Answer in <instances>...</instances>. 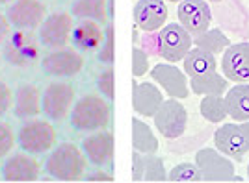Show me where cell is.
Here are the masks:
<instances>
[{"label": "cell", "instance_id": "obj_31", "mask_svg": "<svg viewBox=\"0 0 249 183\" xmlns=\"http://www.w3.org/2000/svg\"><path fill=\"white\" fill-rule=\"evenodd\" d=\"M114 48H115V30L114 24H110L106 30H104V39L99 46V61L106 65V67H112L114 65Z\"/></svg>", "mask_w": 249, "mask_h": 183}, {"label": "cell", "instance_id": "obj_15", "mask_svg": "<svg viewBox=\"0 0 249 183\" xmlns=\"http://www.w3.org/2000/svg\"><path fill=\"white\" fill-rule=\"evenodd\" d=\"M134 22L140 30L156 31L166 26L169 10L166 0H138L134 4Z\"/></svg>", "mask_w": 249, "mask_h": 183}, {"label": "cell", "instance_id": "obj_34", "mask_svg": "<svg viewBox=\"0 0 249 183\" xmlns=\"http://www.w3.org/2000/svg\"><path fill=\"white\" fill-rule=\"evenodd\" d=\"M149 72V54L140 46L132 48V76H145Z\"/></svg>", "mask_w": 249, "mask_h": 183}, {"label": "cell", "instance_id": "obj_14", "mask_svg": "<svg viewBox=\"0 0 249 183\" xmlns=\"http://www.w3.org/2000/svg\"><path fill=\"white\" fill-rule=\"evenodd\" d=\"M221 71L229 81L248 83L249 81V41L234 43L223 50Z\"/></svg>", "mask_w": 249, "mask_h": 183}, {"label": "cell", "instance_id": "obj_33", "mask_svg": "<svg viewBox=\"0 0 249 183\" xmlns=\"http://www.w3.org/2000/svg\"><path fill=\"white\" fill-rule=\"evenodd\" d=\"M97 87H99V91L103 94L106 100H114L115 96V91H114V69L112 67H106L101 74H99V78H97Z\"/></svg>", "mask_w": 249, "mask_h": 183}, {"label": "cell", "instance_id": "obj_38", "mask_svg": "<svg viewBox=\"0 0 249 183\" xmlns=\"http://www.w3.org/2000/svg\"><path fill=\"white\" fill-rule=\"evenodd\" d=\"M84 182H114V176L110 172H91L88 174L86 178H82Z\"/></svg>", "mask_w": 249, "mask_h": 183}, {"label": "cell", "instance_id": "obj_25", "mask_svg": "<svg viewBox=\"0 0 249 183\" xmlns=\"http://www.w3.org/2000/svg\"><path fill=\"white\" fill-rule=\"evenodd\" d=\"M71 15L78 20H95L103 24L108 20V0H74Z\"/></svg>", "mask_w": 249, "mask_h": 183}, {"label": "cell", "instance_id": "obj_36", "mask_svg": "<svg viewBox=\"0 0 249 183\" xmlns=\"http://www.w3.org/2000/svg\"><path fill=\"white\" fill-rule=\"evenodd\" d=\"M145 172V155L140 152H132V182H143Z\"/></svg>", "mask_w": 249, "mask_h": 183}, {"label": "cell", "instance_id": "obj_41", "mask_svg": "<svg viewBox=\"0 0 249 183\" xmlns=\"http://www.w3.org/2000/svg\"><path fill=\"white\" fill-rule=\"evenodd\" d=\"M10 2H15V0H0V4H10Z\"/></svg>", "mask_w": 249, "mask_h": 183}, {"label": "cell", "instance_id": "obj_18", "mask_svg": "<svg viewBox=\"0 0 249 183\" xmlns=\"http://www.w3.org/2000/svg\"><path fill=\"white\" fill-rule=\"evenodd\" d=\"M164 102V94L151 81L138 83L132 81V109L140 117H155L158 107Z\"/></svg>", "mask_w": 249, "mask_h": 183}, {"label": "cell", "instance_id": "obj_45", "mask_svg": "<svg viewBox=\"0 0 249 183\" xmlns=\"http://www.w3.org/2000/svg\"><path fill=\"white\" fill-rule=\"evenodd\" d=\"M248 178H249V165H248Z\"/></svg>", "mask_w": 249, "mask_h": 183}, {"label": "cell", "instance_id": "obj_44", "mask_svg": "<svg viewBox=\"0 0 249 183\" xmlns=\"http://www.w3.org/2000/svg\"><path fill=\"white\" fill-rule=\"evenodd\" d=\"M169 2H180V0H169Z\"/></svg>", "mask_w": 249, "mask_h": 183}, {"label": "cell", "instance_id": "obj_8", "mask_svg": "<svg viewBox=\"0 0 249 183\" xmlns=\"http://www.w3.org/2000/svg\"><path fill=\"white\" fill-rule=\"evenodd\" d=\"M73 15L65 10L49 13L39 26V43L47 48H63L73 33Z\"/></svg>", "mask_w": 249, "mask_h": 183}, {"label": "cell", "instance_id": "obj_1", "mask_svg": "<svg viewBox=\"0 0 249 183\" xmlns=\"http://www.w3.org/2000/svg\"><path fill=\"white\" fill-rule=\"evenodd\" d=\"M88 167V157L82 148L74 142H62L52 148L45 161V172L58 182H76L84 178Z\"/></svg>", "mask_w": 249, "mask_h": 183}, {"label": "cell", "instance_id": "obj_26", "mask_svg": "<svg viewBox=\"0 0 249 183\" xmlns=\"http://www.w3.org/2000/svg\"><path fill=\"white\" fill-rule=\"evenodd\" d=\"M132 148L143 155L158 152V139L153 128L140 119H132Z\"/></svg>", "mask_w": 249, "mask_h": 183}, {"label": "cell", "instance_id": "obj_6", "mask_svg": "<svg viewBox=\"0 0 249 183\" xmlns=\"http://www.w3.org/2000/svg\"><path fill=\"white\" fill-rule=\"evenodd\" d=\"M194 46V37L178 22H169L158 30V56L167 63H178L184 60Z\"/></svg>", "mask_w": 249, "mask_h": 183}, {"label": "cell", "instance_id": "obj_10", "mask_svg": "<svg viewBox=\"0 0 249 183\" xmlns=\"http://www.w3.org/2000/svg\"><path fill=\"white\" fill-rule=\"evenodd\" d=\"M84 69V58L78 50L54 48L41 60V71L52 78H73Z\"/></svg>", "mask_w": 249, "mask_h": 183}, {"label": "cell", "instance_id": "obj_39", "mask_svg": "<svg viewBox=\"0 0 249 183\" xmlns=\"http://www.w3.org/2000/svg\"><path fill=\"white\" fill-rule=\"evenodd\" d=\"M240 130L244 133V139H246V144H248V150H249V121L240 122Z\"/></svg>", "mask_w": 249, "mask_h": 183}, {"label": "cell", "instance_id": "obj_32", "mask_svg": "<svg viewBox=\"0 0 249 183\" xmlns=\"http://www.w3.org/2000/svg\"><path fill=\"white\" fill-rule=\"evenodd\" d=\"M15 142H17V137H15V132H13L11 124L0 121V159L6 157L13 150Z\"/></svg>", "mask_w": 249, "mask_h": 183}, {"label": "cell", "instance_id": "obj_11", "mask_svg": "<svg viewBox=\"0 0 249 183\" xmlns=\"http://www.w3.org/2000/svg\"><path fill=\"white\" fill-rule=\"evenodd\" d=\"M177 17L178 24H182L192 37H197L210 28L212 11L207 0H180Z\"/></svg>", "mask_w": 249, "mask_h": 183}, {"label": "cell", "instance_id": "obj_43", "mask_svg": "<svg viewBox=\"0 0 249 183\" xmlns=\"http://www.w3.org/2000/svg\"><path fill=\"white\" fill-rule=\"evenodd\" d=\"M0 67H2V54H0Z\"/></svg>", "mask_w": 249, "mask_h": 183}, {"label": "cell", "instance_id": "obj_7", "mask_svg": "<svg viewBox=\"0 0 249 183\" xmlns=\"http://www.w3.org/2000/svg\"><path fill=\"white\" fill-rule=\"evenodd\" d=\"M155 128L158 133H162V137H166L167 141H175L178 137H182L188 128V111L184 104L169 98L164 100L162 106L155 113Z\"/></svg>", "mask_w": 249, "mask_h": 183}, {"label": "cell", "instance_id": "obj_24", "mask_svg": "<svg viewBox=\"0 0 249 183\" xmlns=\"http://www.w3.org/2000/svg\"><path fill=\"white\" fill-rule=\"evenodd\" d=\"M182 61H184V72L190 78L216 71V67H218L216 56L207 50H203V48H197V46H192V50L184 56Z\"/></svg>", "mask_w": 249, "mask_h": 183}, {"label": "cell", "instance_id": "obj_19", "mask_svg": "<svg viewBox=\"0 0 249 183\" xmlns=\"http://www.w3.org/2000/svg\"><path fill=\"white\" fill-rule=\"evenodd\" d=\"M214 144L219 152L231 159H242L249 152L240 124H223L214 133Z\"/></svg>", "mask_w": 249, "mask_h": 183}, {"label": "cell", "instance_id": "obj_16", "mask_svg": "<svg viewBox=\"0 0 249 183\" xmlns=\"http://www.w3.org/2000/svg\"><path fill=\"white\" fill-rule=\"evenodd\" d=\"M0 172L4 182H37L41 174V165L26 153H13L2 163Z\"/></svg>", "mask_w": 249, "mask_h": 183}, {"label": "cell", "instance_id": "obj_28", "mask_svg": "<svg viewBox=\"0 0 249 183\" xmlns=\"http://www.w3.org/2000/svg\"><path fill=\"white\" fill-rule=\"evenodd\" d=\"M199 109H201L203 119H207L208 122H214V124H218L229 117L223 96H203Z\"/></svg>", "mask_w": 249, "mask_h": 183}, {"label": "cell", "instance_id": "obj_5", "mask_svg": "<svg viewBox=\"0 0 249 183\" xmlns=\"http://www.w3.org/2000/svg\"><path fill=\"white\" fill-rule=\"evenodd\" d=\"M74 106V87L69 81H51L41 94V113L54 122H62Z\"/></svg>", "mask_w": 249, "mask_h": 183}, {"label": "cell", "instance_id": "obj_2", "mask_svg": "<svg viewBox=\"0 0 249 183\" xmlns=\"http://www.w3.org/2000/svg\"><path fill=\"white\" fill-rule=\"evenodd\" d=\"M112 119V107L106 98L99 94H84L74 102L71 109V126L76 132L93 133L106 130Z\"/></svg>", "mask_w": 249, "mask_h": 183}, {"label": "cell", "instance_id": "obj_12", "mask_svg": "<svg viewBox=\"0 0 249 183\" xmlns=\"http://www.w3.org/2000/svg\"><path fill=\"white\" fill-rule=\"evenodd\" d=\"M8 20L17 30H36L41 26L47 13V6L41 0H15L8 8Z\"/></svg>", "mask_w": 249, "mask_h": 183}, {"label": "cell", "instance_id": "obj_23", "mask_svg": "<svg viewBox=\"0 0 249 183\" xmlns=\"http://www.w3.org/2000/svg\"><path fill=\"white\" fill-rule=\"evenodd\" d=\"M190 91L201 96H223L229 89V80L216 71L190 78Z\"/></svg>", "mask_w": 249, "mask_h": 183}, {"label": "cell", "instance_id": "obj_27", "mask_svg": "<svg viewBox=\"0 0 249 183\" xmlns=\"http://www.w3.org/2000/svg\"><path fill=\"white\" fill-rule=\"evenodd\" d=\"M194 45H196L197 48H203V50L218 56V54H221V52L227 48L231 43H229L227 35L219 30V28H214V30L208 28V30L203 31L201 35L194 37Z\"/></svg>", "mask_w": 249, "mask_h": 183}, {"label": "cell", "instance_id": "obj_22", "mask_svg": "<svg viewBox=\"0 0 249 183\" xmlns=\"http://www.w3.org/2000/svg\"><path fill=\"white\" fill-rule=\"evenodd\" d=\"M225 106L231 119L236 122L249 121V83H236L225 91Z\"/></svg>", "mask_w": 249, "mask_h": 183}, {"label": "cell", "instance_id": "obj_21", "mask_svg": "<svg viewBox=\"0 0 249 183\" xmlns=\"http://www.w3.org/2000/svg\"><path fill=\"white\" fill-rule=\"evenodd\" d=\"M104 39V30L95 20H80L73 28L71 43L78 52H95L99 50Z\"/></svg>", "mask_w": 249, "mask_h": 183}, {"label": "cell", "instance_id": "obj_4", "mask_svg": "<svg viewBox=\"0 0 249 183\" xmlns=\"http://www.w3.org/2000/svg\"><path fill=\"white\" fill-rule=\"evenodd\" d=\"M56 139H58L56 128L51 124V121H43V119H30L17 132V142L21 150L32 155L49 152L56 146Z\"/></svg>", "mask_w": 249, "mask_h": 183}, {"label": "cell", "instance_id": "obj_20", "mask_svg": "<svg viewBox=\"0 0 249 183\" xmlns=\"http://www.w3.org/2000/svg\"><path fill=\"white\" fill-rule=\"evenodd\" d=\"M41 89L36 83H21L13 94V115L17 119H34L41 113Z\"/></svg>", "mask_w": 249, "mask_h": 183}, {"label": "cell", "instance_id": "obj_3", "mask_svg": "<svg viewBox=\"0 0 249 183\" xmlns=\"http://www.w3.org/2000/svg\"><path fill=\"white\" fill-rule=\"evenodd\" d=\"M39 45L41 43L32 30H11L2 45V58L13 67L28 69L39 60Z\"/></svg>", "mask_w": 249, "mask_h": 183}, {"label": "cell", "instance_id": "obj_9", "mask_svg": "<svg viewBox=\"0 0 249 183\" xmlns=\"http://www.w3.org/2000/svg\"><path fill=\"white\" fill-rule=\"evenodd\" d=\"M196 165L201 170L203 182H231V178L234 176V163L218 148H201L196 153Z\"/></svg>", "mask_w": 249, "mask_h": 183}, {"label": "cell", "instance_id": "obj_29", "mask_svg": "<svg viewBox=\"0 0 249 183\" xmlns=\"http://www.w3.org/2000/svg\"><path fill=\"white\" fill-rule=\"evenodd\" d=\"M167 182L177 183H199L203 182L201 170L196 163H178L175 165L169 174H167Z\"/></svg>", "mask_w": 249, "mask_h": 183}, {"label": "cell", "instance_id": "obj_40", "mask_svg": "<svg viewBox=\"0 0 249 183\" xmlns=\"http://www.w3.org/2000/svg\"><path fill=\"white\" fill-rule=\"evenodd\" d=\"M231 182H244V178H240V176H232V178H231Z\"/></svg>", "mask_w": 249, "mask_h": 183}, {"label": "cell", "instance_id": "obj_46", "mask_svg": "<svg viewBox=\"0 0 249 183\" xmlns=\"http://www.w3.org/2000/svg\"><path fill=\"white\" fill-rule=\"evenodd\" d=\"M0 180H2V172H0Z\"/></svg>", "mask_w": 249, "mask_h": 183}, {"label": "cell", "instance_id": "obj_30", "mask_svg": "<svg viewBox=\"0 0 249 183\" xmlns=\"http://www.w3.org/2000/svg\"><path fill=\"white\" fill-rule=\"evenodd\" d=\"M143 182H151V183L167 182V172H166V167H164V159L158 157L156 153H147L145 155Z\"/></svg>", "mask_w": 249, "mask_h": 183}, {"label": "cell", "instance_id": "obj_13", "mask_svg": "<svg viewBox=\"0 0 249 183\" xmlns=\"http://www.w3.org/2000/svg\"><path fill=\"white\" fill-rule=\"evenodd\" d=\"M151 78L158 83L169 98L182 100L190 94V85L186 80V72H182L173 63H158L151 69Z\"/></svg>", "mask_w": 249, "mask_h": 183}, {"label": "cell", "instance_id": "obj_42", "mask_svg": "<svg viewBox=\"0 0 249 183\" xmlns=\"http://www.w3.org/2000/svg\"><path fill=\"white\" fill-rule=\"evenodd\" d=\"M207 2H221V0H207Z\"/></svg>", "mask_w": 249, "mask_h": 183}, {"label": "cell", "instance_id": "obj_17", "mask_svg": "<svg viewBox=\"0 0 249 183\" xmlns=\"http://www.w3.org/2000/svg\"><path fill=\"white\" fill-rule=\"evenodd\" d=\"M82 152L88 157V163H91L95 167L110 165L114 159V133L108 130H101L84 137Z\"/></svg>", "mask_w": 249, "mask_h": 183}, {"label": "cell", "instance_id": "obj_35", "mask_svg": "<svg viewBox=\"0 0 249 183\" xmlns=\"http://www.w3.org/2000/svg\"><path fill=\"white\" fill-rule=\"evenodd\" d=\"M13 107V92L6 81L0 80V117L6 115Z\"/></svg>", "mask_w": 249, "mask_h": 183}, {"label": "cell", "instance_id": "obj_37", "mask_svg": "<svg viewBox=\"0 0 249 183\" xmlns=\"http://www.w3.org/2000/svg\"><path fill=\"white\" fill-rule=\"evenodd\" d=\"M10 31H11V24L10 20H8V15L0 11V46L4 45V41L8 39Z\"/></svg>", "mask_w": 249, "mask_h": 183}]
</instances>
